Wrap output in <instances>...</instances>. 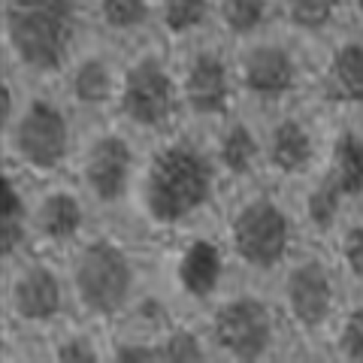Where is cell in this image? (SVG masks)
<instances>
[{
    "label": "cell",
    "mask_w": 363,
    "mask_h": 363,
    "mask_svg": "<svg viewBox=\"0 0 363 363\" xmlns=\"http://www.w3.org/2000/svg\"><path fill=\"white\" fill-rule=\"evenodd\" d=\"M339 0H285V13L300 28H321L333 18Z\"/></svg>",
    "instance_id": "cb8c5ba5"
},
{
    "label": "cell",
    "mask_w": 363,
    "mask_h": 363,
    "mask_svg": "<svg viewBox=\"0 0 363 363\" xmlns=\"http://www.w3.org/2000/svg\"><path fill=\"white\" fill-rule=\"evenodd\" d=\"M215 339L227 354L240 360L260 357L272 342V321L267 306L255 297H240L227 303L215 315Z\"/></svg>",
    "instance_id": "8992f818"
},
{
    "label": "cell",
    "mask_w": 363,
    "mask_h": 363,
    "mask_svg": "<svg viewBox=\"0 0 363 363\" xmlns=\"http://www.w3.org/2000/svg\"><path fill=\"white\" fill-rule=\"evenodd\" d=\"M6 37L28 67L52 70L67 55L73 33L70 0H4Z\"/></svg>",
    "instance_id": "7a4b0ae2"
},
{
    "label": "cell",
    "mask_w": 363,
    "mask_h": 363,
    "mask_svg": "<svg viewBox=\"0 0 363 363\" xmlns=\"http://www.w3.org/2000/svg\"><path fill=\"white\" fill-rule=\"evenodd\" d=\"M58 360H76V363H94L97 354L94 348H91L88 342H79V339H73V342H64L58 348Z\"/></svg>",
    "instance_id": "f546056e"
},
{
    "label": "cell",
    "mask_w": 363,
    "mask_h": 363,
    "mask_svg": "<svg viewBox=\"0 0 363 363\" xmlns=\"http://www.w3.org/2000/svg\"><path fill=\"white\" fill-rule=\"evenodd\" d=\"M267 16V0H221V18L233 33H252Z\"/></svg>",
    "instance_id": "7402d4cb"
},
{
    "label": "cell",
    "mask_w": 363,
    "mask_h": 363,
    "mask_svg": "<svg viewBox=\"0 0 363 363\" xmlns=\"http://www.w3.org/2000/svg\"><path fill=\"white\" fill-rule=\"evenodd\" d=\"M294 61L279 45H260L242 64V82L252 94L279 97L294 88Z\"/></svg>",
    "instance_id": "30bf717a"
},
{
    "label": "cell",
    "mask_w": 363,
    "mask_h": 363,
    "mask_svg": "<svg viewBox=\"0 0 363 363\" xmlns=\"http://www.w3.org/2000/svg\"><path fill=\"white\" fill-rule=\"evenodd\" d=\"M333 94L348 104H363V45L348 43L336 52L330 70Z\"/></svg>",
    "instance_id": "2e32d148"
},
{
    "label": "cell",
    "mask_w": 363,
    "mask_h": 363,
    "mask_svg": "<svg viewBox=\"0 0 363 363\" xmlns=\"http://www.w3.org/2000/svg\"><path fill=\"white\" fill-rule=\"evenodd\" d=\"M288 306L291 315L303 327H318L327 321L333 306V285L330 272L321 264H303L288 276Z\"/></svg>",
    "instance_id": "ba28073f"
},
{
    "label": "cell",
    "mask_w": 363,
    "mask_h": 363,
    "mask_svg": "<svg viewBox=\"0 0 363 363\" xmlns=\"http://www.w3.org/2000/svg\"><path fill=\"white\" fill-rule=\"evenodd\" d=\"M212 194V169L191 145H169L155 155L145 179V206L161 224L182 221Z\"/></svg>",
    "instance_id": "6da1fadb"
},
{
    "label": "cell",
    "mask_w": 363,
    "mask_h": 363,
    "mask_svg": "<svg viewBox=\"0 0 363 363\" xmlns=\"http://www.w3.org/2000/svg\"><path fill=\"white\" fill-rule=\"evenodd\" d=\"M100 16H104L109 28L130 30L145 21L149 4H145V0H100Z\"/></svg>",
    "instance_id": "603a6c76"
},
{
    "label": "cell",
    "mask_w": 363,
    "mask_h": 363,
    "mask_svg": "<svg viewBox=\"0 0 363 363\" xmlns=\"http://www.w3.org/2000/svg\"><path fill=\"white\" fill-rule=\"evenodd\" d=\"M133 272L116 245L91 242L76 260V291L91 312H116L128 300Z\"/></svg>",
    "instance_id": "3957f363"
},
{
    "label": "cell",
    "mask_w": 363,
    "mask_h": 363,
    "mask_svg": "<svg viewBox=\"0 0 363 363\" xmlns=\"http://www.w3.org/2000/svg\"><path fill=\"white\" fill-rule=\"evenodd\" d=\"M339 351L345 360H363V309L351 312L339 333Z\"/></svg>",
    "instance_id": "4316f807"
},
{
    "label": "cell",
    "mask_w": 363,
    "mask_h": 363,
    "mask_svg": "<svg viewBox=\"0 0 363 363\" xmlns=\"http://www.w3.org/2000/svg\"><path fill=\"white\" fill-rule=\"evenodd\" d=\"M82 224V206L79 200L70 194H52L43 200L40 209V230L49 236V240H67L73 236Z\"/></svg>",
    "instance_id": "e0dca14e"
},
{
    "label": "cell",
    "mask_w": 363,
    "mask_h": 363,
    "mask_svg": "<svg viewBox=\"0 0 363 363\" xmlns=\"http://www.w3.org/2000/svg\"><path fill=\"white\" fill-rule=\"evenodd\" d=\"M330 176L336 179V185L342 188L345 197L363 191V143H360V136H354L351 130L339 133V140L333 145Z\"/></svg>",
    "instance_id": "9a60e30c"
},
{
    "label": "cell",
    "mask_w": 363,
    "mask_h": 363,
    "mask_svg": "<svg viewBox=\"0 0 363 363\" xmlns=\"http://www.w3.org/2000/svg\"><path fill=\"white\" fill-rule=\"evenodd\" d=\"M161 354H164V360H173V363H197V360L206 357L200 342H197V336L188 333V330H176L169 336L161 348Z\"/></svg>",
    "instance_id": "484cf974"
},
{
    "label": "cell",
    "mask_w": 363,
    "mask_h": 363,
    "mask_svg": "<svg viewBox=\"0 0 363 363\" xmlns=\"http://www.w3.org/2000/svg\"><path fill=\"white\" fill-rule=\"evenodd\" d=\"M13 309L25 321H45L61 309V285L52 269L30 267L18 276L13 288Z\"/></svg>",
    "instance_id": "7c38bea8"
},
{
    "label": "cell",
    "mask_w": 363,
    "mask_h": 363,
    "mask_svg": "<svg viewBox=\"0 0 363 363\" xmlns=\"http://www.w3.org/2000/svg\"><path fill=\"white\" fill-rule=\"evenodd\" d=\"M116 357L124 363H152V360H164L161 348H145V345H121L116 351Z\"/></svg>",
    "instance_id": "f1b7e54d"
},
{
    "label": "cell",
    "mask_w": 363,
    "mask_h": 363,
    "mask_svg": "<svg viewBox=\"0 0 363 363\" xmlns=\"http://www.w3.org/2000/svg\"><path fill=\"white\" fill-rule=\"evenodd\" d=\"M227 70L215 55H200L188 70L185 97L197 116H221L227 109Z\"/></svg>",
    "instance_id": "8fae6325"
},
{
    "label": "cell",
    "mask_w": 363,
    "mask_h": 363,
    "mask_svg": "<svg viewBox=\"0 0 363 363\" xmlns=\"http://www.w3.org/2000/svg\"><path fill=\"white\" fill-rule=\"evenodd\" d=\"M312 157V140L297 121H281L272 130L269 140V164L281 173H297L309 164Z\"/></svg>",
    "instance_id": "5bb4252c"
},
{
    "label": "cell",
    "mask_w": 363,
    "mask_h": 363,
    "mask_svg": "<svg viewBox=\"0 0 363 363\" xmlns=\"http://www.w3.org/2000/svg\"><path fill=\"white\" fill-rule=\"evenodd\" d=\"M121 112L140 128H161L173 116V82L155 58L140 61L124 76Z\"/></svg>",
    "instance_id": "5b68a950"
},
{
    "label": "cell",
    "mask_w": 363,
    "mask_h": 363,
    "mask_svg": "<svg viewBox=\"0 0 363 363\" xmlns=\"http://www.w3.org/2000/svg\"><path fill=\"white\" fill-rule=\"evenodd\" d=\"M255 157H257V143H255L252 130H248L245 124H233V128L224 133V140H221V161H224V167L230 169V173L242 176V173L252 169Z\"/></svg>",
    "instance_id": "d6986e66"
},
{
    "label": "cell",
    "mask_w": 363,
    "mask_h": 363,
    "mask_svg": "<svg viewBox=\"0 0 363 363\" xmlns=\"http://www.w3.org/2000/svg\"><path fill=\"white\" fill-rule=\"evenodd\" d=\"M25 236V203L13 179L0 182V252L13 255V248Z\"/></svg>",
    "instance_id": "ac0fdd59"
},
{
    "label": "cell",
    "mask_w": 363,
    "mask_h": 363,
    "mask_svg": "<svg viewBox=\"0 0 363 363\" xmlns=\"http://www.w3.org/2000/svg\"><path fill=\"white\" fill-rule=\"evenodd\" d=\"M342 255L345 264L354 276H363V227H351L342 240Z\"/></svg>",
    "instance_id": "83f0119b"
},
{
    "label": "cell",
    "mask_w": 363,
    "mask_h": 363,
    "mask_svg": "<svg viewBox=\"0 0 363 363\" xmlns=\"http://www.w3.org/2000/svg\"><path fill=\"white\" fill-rule=\"evenodd\" d=\"M9 112H13V104H9V85L0 88V121L4 128H9Z\"/></svg>",
    "instance_id": "4dcf8cb0"
},
{
    "label": "cell",
    "mask_w": 363,
    "mask_h": 363,
    "mask_svg": "<svg viewBox=\"0 0 363 363\" xmlns=\"http://www.w3.org/2000/svg\"><path fill=\"white\" fill-rule=\"evenodd\" d=\"M209 13V0H164V18L169 30H191L197 28Z\"/></svg>",
    "instance_id": "d4e9b609"
},
{
    "label": "cell",
    "mask_w": 363,
    "mask_h": 363,
    "mask_svg": "<svg viewBox=\"0 0 363 363\" xmlns=\"http://www.w3.org/2000/svg\"><path fill=\"white\" fill-rule=\"evenodd\" d=\"M221 279V252L206 240L188 245L179 260V281L191 297H209Z\"/></svg>",
    "instance_id": "4fadbf2b"
},
{
    "label": "cell",
    "mask_w": 363,
    "mask_h": 363,
    "mask_svg": "<svg viewBox=\"0 0 363 363\" xmlns=\"http://www.w3.org/2000/svg\"><path fill=\"white\" fill-rule=\"evenodd\" d=\"M112 91V76L104 61H85L73 76V94L79 104H104Z\"/></svg>",
    "instance_id": "ffe728a7"
},
{
    "label": "cell",
    "mask_w": 363,
    "mask_h": 363,
    "mask_svg": "<svg viewBox=\"0 0 363 363\" xmlns=\"http://www.w3.org/2000/svg\"><path fill=\"white\" fill-rule=\"evenodd\" d=\"M233 245L245 264L257 269L276 267L288 248V218L269 200H255L236 215Z\"/></svg>",
    "instance_id": "277c9868"
},
{
    "label": "cell",
    "mask_w": 363,
    "mask_h": 363,
    "mask_svg": "<svg viewBox=\"0 0 363 363\" xmlns=\"http://www.w3.org/2000/svg\"><path fill=\"white\" fill-rule=\"evenodd\" d=\"M130 173V149L128 143L118 136H104L100 143H94V149L88 155L85 164V179L88 188L94 191L100 200H118L128 185Z\"/></svg>",
    "instance_id": "9c48e42d"
},
{
    "label": "cell",
    "mask_w": 363,
    "mask_h": 363,
    "mask_svg": "<svg viewBox=\"0 0 363 363\" xmlns=\"http://www.w3.org/2000/svg\"><path fill=\"white\" fill-rule=\"evenodd\" d=\"M357 4H360V13H363V0H357Z\"/></svg>",
    "instance_id": "1f68e13d"
},
{
    "label": "cell",
    "mask_w": 363,
    "mask_h": 363,
    "mask_svg": "<svg viewBox=\"0 0 363 363\" xmlns=\"http://www.w3.org/2000/svg\"><path fill=\"white\" fill-rule=\"evenodd\" d=\"M342 188L336 185V179L327 173L321 182L315 185V191L309 194V218L315 227L327 230L333 221H336V212H339V200H342Z\"/></svg>",
    "instance_id": "44dd1931"
},
{
    "label": "cell",
    "mask_w": 363,
    "mask_h": 363,
    "mask_svg": "<svg viewBox=\"0 0 363 363\" xmlns=\"http://www.w3.org/2000/svg\"><path fill=\"white\" fill-rule=\"evenodd\" d=\"M16 149L21 161L37 169H52L61 164L67 152V121L58 109L45 100L30 104L16 128Z\"/></svg>",
    "instance_id": "52a82bcc"
}]
</instances>
